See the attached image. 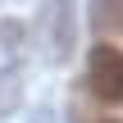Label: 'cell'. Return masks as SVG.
Here are the masks:
<instances>
[{
	"mask_svg": "<svg viewBox=\"0 0 123 123\" xmlns=\"http://www.w3.org/2000/svg\"><path fill=\"white\" fill-rule=\"evenodd\" d=\"M87 82H91V91H96L100 100L123 105V50H119V46H110V41L91 46V59H87Z\"/></svg>",
	"mask_w": 123,
	"mask_h": 123,
	"instance_id": "1",
	"label": "cell"
},
{
	"mask_svg": "<svg viewBox=\"0 0 123 123\" xmlns=\"http://www.w3.org/2000/svg\"><path fill=\"white\" fill-rule=\"evenodd\" d=\"M37 37L46 41V59H64L73 50V0H46Z\"/></svg>",
	"mask_w": 123,
	"mask_h": 123,
	"instance_id": "2",
	"label": "cell"
},
{
	"mask_svg": "<svg viewBox=\"0 0 123 123\" xmlns=\"http://www.w3.org/2000/svg\"><path fill=\"white\" fill-rule=\"evenodd\" d=\"M14 110H18V78L0 73V119H9Z\"/></svg>",
	"mask_w": 123,
	"mask_h": 123,
	"instance_id": "3",
	"label": "cell"
},
{
	"mask_svg": "<svg viewBox=\"0 0 123 123\" xmlns=\"http://www.w3.org/2000/svg\"><path fill=\"white\" fill-rule=\"evenodd\" d=\"M96 23L123 27V0H96Z\"/></svg>",
	"mask_w": 123,
	"mask_h": 123,
	"instance_id": "4",
	"label": "cell"
}]
</instances>
